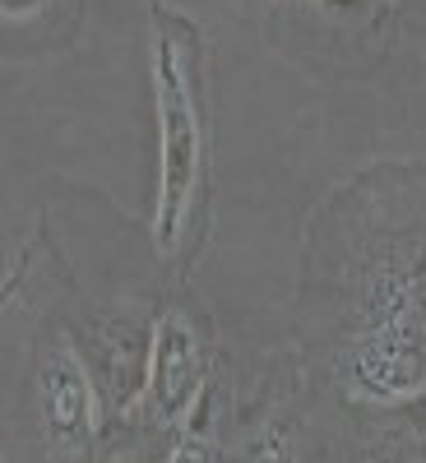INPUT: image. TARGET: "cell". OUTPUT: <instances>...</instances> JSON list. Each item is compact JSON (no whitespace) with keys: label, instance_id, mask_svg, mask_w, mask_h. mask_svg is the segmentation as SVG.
I'll use <instances>...</instances> for the list:
<instances>
[{"label":"cell","instance_id":"7","mask_svg":"<svg viewBox=\"0 0 426 463\" xmlns=\"http://www.w3.org/2000/svg\"><path fill=\"white\" fill-rule=\"evenodd\" d=\"M52 5V0H0V10H5V24H24V19H37Z\"/></svg>","mask_w":426,"mask_h":463},{"label":"cell","instance_id":"3","mask_svg":"<svg viewBox=\"0 0 426 463\" xmlns=\"http://www.w3.org/2000/svg\"><path fill=\"white\" fill-rule=\"evenodd\" d=\"M200 399H204V343H200V329L181 311H167L148 334L144 390L126 412L135 421H148V427H181V421L195 417Z\"/></svg>","mask_w":426,"mask_h":463},{"label":"cell","instance_id":"8","mask_svg":"<svg viewBox=\"0 0 426 463\" xmlns=\"http://www.w3.org/2000/svg\"><path fill=\"white\" fill-rule=\"evenodd\" d=\"M107 463H139V454H135V449H121V454H111Z\"/></svg>","mask_w":426,"mask_h":463},{"label":"cell","instance_id":"4","mask_svg":"<svg viewBox=\"0 0 426 463\" xmlns=\"http://www.w3.org/2000/svg\"><path fill=\"white\" fill-rule=\"evenodd\" d=\"M37 427L56 458H80L98 431V390L70 338H56L37 362Z\"/></svg>","mask_w":426,"mask_h":463},{"label":"cell","instance_id":"5","mask_svg":"<svg viewBox=\"0 0 426 463\" xmlns=\"http://www.w3.org/2000/svg\"><path fill=\"white\" fill-rule=\"evenodd\" d=\"M241 463H297V458H292V445H288V436H283L279 427H264V431L241 449Z\"/></svg>","mask_w":426,"mask_h":463},{"label":"cell","instance_id":"1","mask_svg":"<svg viewBox=\"0 0 426 463\" xmlns=\"http://www.w3.org/2000/svg\"><path fill=\"white\" fill-rule=\"evenodd\" d=\"M148 84H153V121H158V195H153V246L172 255L195 213L200 176H204V116L200 89L190 80L185 52L172 33L153 24L148 52Z\"/></svg>","mask_w":426,"mask_h":463},{"label":"cell","instance_id":"2","mask_svg":"<svg viewBox=\"0 0 426 463\" xmlns=\"http://www.w3.org/2000/svg\"><path fill=\"white\" fill-rule=\"evenodd\" d=\"M347 380L371 403H408L426 390V297L394 283L390 306L347 353Z\"/></svg>","mask_w":426,"mask_h":463},{"label":"cell","instance_id":"6","mask_svg":"<svg viewBox=\"0 0 426 463\" xmlns=\"http://www.w3.org/2000/svg\"><path fill=\"white\" fill-rule=\"evenodd\" d=\"M167 463H218V445H213L209 431H185V436L172 445Z\"/></svg>","mask_w":426,"mask_h":463}]
</instances>
